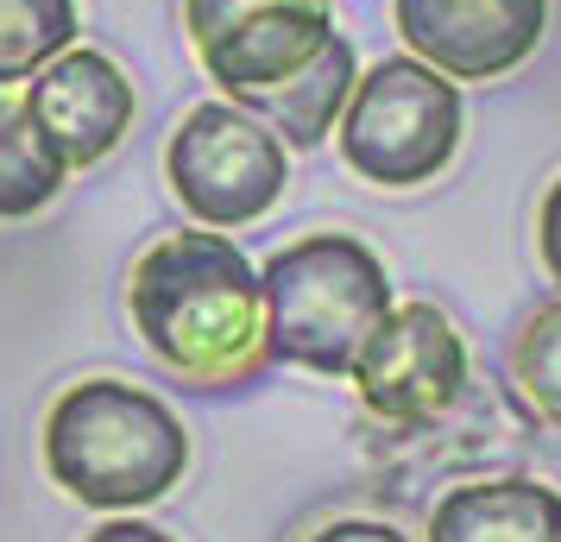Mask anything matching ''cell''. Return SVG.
<instances>
[{"label": "cell", "mask_w": 561, "mask_h": 542, "mask_svg": "<svg viewBox=\"0 0 561 542\" xmlns=\"http://www.w3.org/2000/svg\"><path fill=\"white\" fill-rule=\"evenodd\" d=\"M164 183L196 228H253L290 183V146L240 102H196L164 139Z\"/></svg>", "instance_id": "obj_5"}, {"label": "cell", "mask_w": 561, "mask_h": 542, "mask_svg": "<svg viewBox=\"0 0 561 542\" xmlns=\"http://www.w3.org/2000/svg\"><path fill=\"white\" fill-rule=\"evenodd\" d=\"M64 183H70V171L45 146L26 107V89H0V221H32L38 208L64 196Z\"/></svg>", "instance_id": "obj_12"}, {"label": "cell", "mask_w": 561, "mask_h": 542, "mask_svg": "<svg viewBox=\"0 0 561 542\" xmlns=\"http://www.w3.org/2000/svg\"><path fill=\"white\" fill-rule=\"evenodd\" d=\"M45 473L89 511H146L190 473V429L133 379H77L45 411Z\"/></svg>", "instance_id": "obj_2"}, {"label": "cell", "mask_w": 561, "mask_h": 542, "mask_svg": "<svg viewBox=\"0 0 561 542\" xmlns=\"http://www.w3.org/2000/svg\"><path fill=\"white\" fill-rule=\"evenodd\" d=\"M536 253H542L549 285L561 290V177L549 183V196H542V208H536Z\"/></svg>", "instance_id": "obj_15"}, {"label": "cell", "mask_w": 561, "mask_h": 542, "mask_svg": "<svg viewBox=\"0 0 561 542\" xmlns=\"http://www.w3.org/2000/svg\"><path fill=\"white\" fill-rule=\"evenodd\" d=\"M77 0H0V89H26L77 45Z\"/></svg>", "instance_id": "obj_13"}, {"label": "cell", "mask_w": 561, "mask_h": 542, "mask_svg": "<svg viewBox=\"0 0 561 542\" xmlns=\"http://www.w3.org/2000/svg\"><path fill=\"white\" fill-rule=\"evenodd\" d=\"M265 278V322H272V360L316 372V379H347L359 347L373 341L398 290L385 258L354 233H304L259 265Z\"/></svg>", "instance_id": "obj_3"}, {"label": "cell", "mask_w": 561, "mask_h": 542, "mask_svg": "<svg viewBox=\"0 0 561 542\" xmlns=\"http://www.w3.org/2000/svg\"><path fill=\"white\" fill-rule=\"evenodd\" d=\"M511 385L524 391V404H530L542 423L561 429V297L542 303V310L517 328V341H511Z\"/></svg>", "instance_id": "obj_14"}, {"label": "cell", "mask_w": 561, "mask_h": 542, "mask_svg": "<svg viewBox=\"0 0 561 542\" xmlns=\"http://www.w3.org/2000/svg\"><path fill=\"white\" fill-rule=\"evenodd\" d=\"M82 542H178V537H164L158 523L121 511V517H107V523H95V537H82Z\"/></svg>", "instance_id": "obj_17"}, {"label": "cell", "mask_w": 561, "mask_h": 542, "mask_svg": "<svg viewBox=\"0 0 561 542\" xmlns=\"http://www.w3.org/2000/svg\"><path fill=\"white\" fill-rule=\"evenodd\" d=\"M183 32L203 77L240 107H259L304 77L334 38L329 0H183Z\"/></svg>", "instance_id": "obj_6"}, {"label": "cell", "mask_w": 561, "mask_h": 542, "mask_svg": "<svg viewBox=\"0 0 561 542\" xmlns=\"http://www.w3.org/2000/svg\"><path fill=\"white\" fill-rule=\"evenodd\" d=\"M410 57L455 82H499L524 70L549 32V0H391Z\"/></svg>", "instance_id": "obj_8"}, {"label": "cell", "mask_w": 561, "mask_h": 542, "mask_svg": "<svg viewBox=\"0 0 561 542\" xmlns=\"http://www.w3.org/2000/svg\"><path fill=\"white\" fill-rule=\"evenodd\" d=\"M460 127V82L404 51L359 70L354 102L334 127V152L373 189H423L455 164Z\"/></svg>", "instance_id": "obj_4"}, {"label": "cell", "mask_w": 561, "mask_h": 542, "mask_svg": "<svg viewBox=\"0 0 561 542\" xmlns=\"http://www.w3.org/2000/svg\"><path fill=\"white\" fill-rule=\"evenodd\" d=\"M467 341L435 303H391L373 341L359 347L347 385L359 391V404L379 416V423H398V429H416V423H435L460 404L467 391Z\"/></svg>", "instance_id": "obj_7"}, {"label": "cell", "mask_w": 561, "mask_h": 542, "mask_svg": "<svg viewBox=\"0 0 561 542\" xmlns=\"http://www.w3.org/2000/svg\"><path fill=\"white\" fill-rule=\"evenodd\" d=\"M304 542H410V537L398 523H385V517H334V523H322Z\"/></svg>", "instance_id": "obj_16"}, {"label": "cell", "mask_w": 561, "mask_h": 542, "mask_svg": "<svg viewBox=\"0 0 561 542\" xmlns=\"http://www.w3.org/2000/svg\"><path fill=\"white\" fill-rule=\"evenodd\" d=\"M139 347L190 391L259 385L272 360L265 278L221 228H183L152 240L127 278Z\"/></svg>", "instance_id": "obj_1"}, {"label": "cell", "mask_w": 561, "mask_h": 542, "mask_svg": "<svg viewBox=\"0 0 561 542\" xmlns=\"http://www.w3.org/2000/svg\"><path fill=\"white\" fill-rule=\"evenodd\" d=\"M423 542H561V486L530 473L448 486Z\"/></svg>", "instance_id": "obj_10"}, {"label": "cell", "mask_w": 561, "mask_h": 542, "mask_svg": "<svg viewBox=\"0 0 561 542\" xmlns=\"http://www.w3.org/2000/svg\"><path fill=\"white\" fill-rule=\"evenodd\" d=\"M354 82H359V57H354V45H347V32H334L304 77H290L278 95H265L253 114L278 132L284 146L309 152V146L334 139L341 114H347V102H354Z\"/></svg>", "instance_id": "obj_11"}, {"label": "cell", "mask_w": 561, "mask_h": 542, "mask_svg": "<svg viewBox=\"0 0 561 542\" xmlns=\"http://www.w3.org/2000/svg\"><path fill=\"white\" fill-rule=\"evenodd\" d=\"M26 107L38 132H45V146L64 158V171H95L133 132L139 89L107 51L70 45L26 82Z\"/></svg>", "instance_id": "obj_9"}]
</instances>
